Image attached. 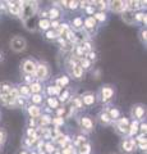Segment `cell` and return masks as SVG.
<instances>
[{"label": "cell", "instance_id": "6da1fadb", "mask_svg": "<svg viewBox=\"0 0 147 154\" xmlns=\"http://www.w3.org/2000/svg\"><path fill=\"white\" fill-rule=\"evenodd\" d=\"M21 4L19 5V17L22 19H26L30 18V17H34V14L37 9V3L36 2H21L18 3Z\"/></svg>", "mask_w": 147, "mask_h": 154}, {"label": "cell", "instance_id": "7a4b0ae2", "mask_svg": "<svg viewBox=\"0 0 147 154\" xmlns=\"http://www.w3.org/2000/svg\"><path fill=\"white\" fill-rule=\"evenodd\" d=\"M26 46H27V42L21 36H14L10 40V48L14 51H22L26 49Z\"/></svg>", "mask_w": 147, "mask_h": 154}, {"label": "cell", "instance_id": "3957f363", "mask_svg": "<svg viewBox=\"0 0 147 154\" xmlns=\"http://www.w3.org/2000/svg\"><path fill=\"white\" fill-rule=\"evenodd\" d=\"M116 132L119 135H127L129 132V119L128 118H120L116 122Z\"/></svg>", "mask_w": 147, "mask_h": 154}, {"label": "cell", "instance_id": "277c9868", "mask_svg": "<svg viewBox=\"0 0 147 154\" xmlns=\"http://www.w3.org/2000/svg\"><path fill=\"white\" fill-rule=\"evenodd\" d=\"M120 149L127 154H131L132 152L136 150V141L133 139H125L120 143Z\"/></svg>", "mask_w": 147, "mask_h": 154}, {"label": "cell", "instance_id": "5b68a950", "mask_svg": "<svg viewBox=\"0 0 147 154\" xmlns=\"http://www.w3.org/2000/svg\"><path fill=\"white\" fill-rule=\"evenodd\" d=\"M39 80H46L49 76V69L45 64H36V71L34 73Z\"/></svg>", "mask_w": 147, "mask_h": 154}, {"label": "cell", "instance_id": "8992f818", "mask_svg": "<svg viewBox=\"0 0 147 154\" xmlns=\"http://www.w3.org/2000/svg\"><path fill=\"white\" fill-rule=\"evenodd\" d=\"M22 69L27 75H34L35 71H36V63L31 59H27L22 63Z\"/></svg>", "mask_w": 147, "mask_h": 154}, {"label": "cell", "instance_id": "52a82bcc", "mask_svg": "<svg viewBox=\"0 0 147 154\" xmlns=\"http://www.w3.org/2000/svg\"><path fill=\"white\" fill-rule=\"evenodd\" d=\"M114 95V90L111 86H104L101 89V99L102 102H109Z\"/></svg>", "mask_w": 147, "mask_h": 154}, {"label": "cell", "instance_id": "ba28073f", "mask_svg": "<svg viewBox=\"0 0 147 154\" xmlns=\"http://www.w3.org/2000/svg\"><path fill=\"white\" fill-rule=\"evenodd\" d=\"M110 8L113 12H124L127 11V2H111Z\"/></svg>", "mask_w": 147, "mask_h": 154}, {"label": "cell", "instance_id": "9c48e42d", "mask_svg": "<svg viewBox=\"0 0 147 154\" xmlns=\"http://www.w3.org/2000/svg\"><path fill=\"white\" fill-rule=\"evenodd\" d=\"M122 18H123V21H124L127 25H133L134 23V12L127 9V11H124L122 13Z\"/></svg>", "mask_w": 147, "mask_h": 154}, {"label": "cell", "instance_id": "30bf717a", "mask_svg": "<svg viewBox=\"0 0 147 154\" xmlns=\"http://www.w3.org/2000/svg\"><path fill=\"white\" fill-rule=\"evenodd\" d=\"M132 116H133L136 119H141L145 116V107L141 104L133 107V109H132Z\"/></svg>", "mask_w": 147, "mask_h": 154}, {"label": "cell", "instance_id": "8fae6325", "mask_svg": "<svg viewBox=\"0 0 147 154\" xmlns=\"http://www.w3.org/2000/svg\"><path fill=\"white\" fill-rule=\"evenodd\" d=\"M81 126H82V128L87 130V131H91V130L93 128V122H92L91 118L82 117V118H81Z\"/></svg>", "mask_w": 147, "mask_h": 154}, {"label": "cell", "instance_id": "7c38bea8", "mask_svg": "<svg viewBox=\"0 0 147 154\" xmlns=\"http://www.w3.org/2000/svg\"><path fill=\"white\" fill-rule=\"evenodd\" d=\"M27 110H28V114H30L32 118H37V117L41 116V110L37 105H30Z\"/></svg>", "mask_w": 147, "mask_h": 154}, {"label": "cell", "instance_id": "4fadbf2b", "mask_svg": "<svg viewBox=\"0 0 147 154\" xmlns=\"http://www.w3.org/2000/svg\"><path fill=\"white\" fill-rule=\"evenodd\" d=\"M12 88H13V85L10 82H8V81H4V82H1V84H0V95L8 94Z\"/></svg>", "mask_w": 147, "mask_h": 154}, {"label": "cell", "instance_id": "5bb4252c", "mask_svg": "<svg viewBox=\"0 0 147 154\" xmlns=\"http://www.w3.org/2000/svg\"><path fill=\"white\" fill-rule=\"evenodd\" d=\"M95 100H96V98H95L93 94H86V95H83V98H82V104L92 105L95 103Z\"/></svg>", "mask_w": 147, "mask_h": 154}, {"label": "cell", "instance_id": "9a60e30c", "mask_svg": "<svg viewBox=\"0 0 147 154\" xmlns=\"http://www.w3.org/2000/svg\"><path fill=\"white\" fill-rule=\"evenodd\" d=\"M72 73H73V76L75 77V79H81V77H82V75H83V69H82V67H81L78 63L73 64Z\"/></svg>", "mask_w": 147, "mask_h": 154}, {"label": "cell", "instance_id": "2e32d148", "mask_svg": "<svg viewBox=\"0 0 147 154\" xmlns=\"http://www.w3.org/2000/svg\"><path fill=\"white\" fill-rule=\"evenodd\" d=\"M36 18L35 17H30V18H27L26 21H25V25L27 27V30H31V31H35V28H36Z\"/></svg>", "mask_w": 147, "mask_h": 154}, {"label": "cell", "instance_id": "e0dca14e", "mask_svg": "<svg viewBox=\"0 0 147 154\" xmlns=\"http://www.w3.org/2000/svg\"><path fill=\"white\" fill-rule=\"evenodd\" d=\"M8 8H9V12L14 16H19V5H17V3H10L8 2Z\"/></svg>", "mask_w": 147, "mask_h": 154}, {"label": "cell", "instance_id": "ac0fdd59", "mask_svg": "<svg viewBox=\"0 0 147 154\" xmlns=\"http://www.w3.org/2000/svg\"><path fill=\"white\" fill-rule=\"evenodd\" d=\"M98 117H100V122L102 125H110L111 123V118H110V116L107 114V112H101Z\"/></svg>", "mask_w": 147, "mask_h": 154}, {"label": "cell", "instance_id": "d6986e66", "mask_svg": "<svg viewBox=\"0 0 147 154\" xmlns=\"http://www.w3.org/2000/svg\"><path fill=\"white\" fill-rule=\"evenodd\" d=\"M51 122H53V118H51L49 114L40 116V126H45V125H49Z\"/></svg>", "mask_w": 147, "mask_h": 154}, {"label": "cell", "instance_id": "ffe728a7", "mask_svg": "<svg viewBox=\"0 0 147 154\" xmlns=\"http://www.w3.org/2000/svg\"><path fill=\"white\" fill-rule=\"evenodd\" d=\"M78 153L79 154H90L91 153V145L90 144H83V145L78 146Z\"/></svg>", "mask_w": 147, "mask_h": 154}, {"label": "cell", "instance_id": "44dd1931", "mask_svg": "<svg viewBox=\"0 0 147 154\" xmlns=\"http://www.w3.org/2000/svg\"><path fill=\"white\" fill-rule=\"evenodd\" d=\"M84 27L88 28V30H92L93 27H96V21H95L93 17H88L86 21H84Z\"/></svg>", "mask_w": 147, "mask_h": 154}, {"label": "cell", "instance_id": "7402d4cb", "mask_svg": "<svg viewBox=\"0 0 147 154\" xmlns=\"http://www.w3.org/2000/svg\"><path fill=\"white\" fill-rule=\"evenodd\" d=\"M18 91H19V94L23 95V96H30L31 95L30 86H26V85H21L19 89H18Z\"/></svg>", "mask_w": 147, "mask_h": 154}, {"label": "cell", "instance_id": "603a6c76", "mask_svg": "<svg viewBox=\"0 0 147 154\" xmlns=\"http://www.w3.org/2000/svg\"><path fill=\"white\" fill-rule=\"evenodd\" d=\"M138 130H140V128H138V122H137V121H133V122L129 125V132H128V134L133 136L134 134L138 132Z\"/></svg>", "mask_w": 147, "mask_h": 154}, {"label": "cell", "instance_id": "cb8c5ba5", "mask_svg": "<svg viewBox=\"0 0 147 154\" xmlns=\"http://www.w3.org/2000/svg\"><path fill=\"white\" fill-rule=\"evenodd\" d=\"M30 90H31L32 94H40V91L42 90V88H41V85L39 82H34V84H31Z\"/></svg>", "mask_w": 147, "mask_h": 154}, {"label": "cell", "instance_id": "d4e9b609", "mask_svg": "<svg viewBox=\"0 0 147 154\" xmlns=\"http://www.w3.org/2000/svg\"><path fill=\"white\" fill-rule=\"evenodd\" d=\"M39 27H40V30L42 31H45V30H49V27H50V21L49 19H41V21L39 22Z\"/></svg>", "mask_w": 147, "mask_h": 154}, {"label": "cell", "instance_id": "484cf974", "mask_svg": "<svg viewBox=\"0 0 147 154\" xmlns=\"http://www.w3.org/2000/svg\"><path fill=\"white\" fill-rule=\"evenodd\" d=\"M107 114L110 116L111 119H118V118H119V116H120V112L116 108H111V109H109Z\"/></svg>", "mask_w": 147, "mask_h": 154}, {"label": "cell", "instance_id": "4316f807", "mask_svg": "<svg viewBox=\"0 0 147 154\" xmlns=\"http://www.w3.org/2000/svg\"><path fill=\"white\" fill-rule=\"evenodd\" d=\"M47 14H49V17H50L51 19H56V18H58V17L60 16V12H59L56 8H51Z\"/></svg>", "mask_w": 147, "mask_h": 154}, {"label": "cell", "instance_id": "83f0119b", "mask_svg": "<svg viewBox=\"0 0 147 154\" xmlns=\"http://www.w3.org/2000/svg\"><path fill=\"white\" fill-rule=\"evenodd\" d=\"M58 86H60V88H63V86H67L69 84V79L67 76H63V77H60V79H58Z\"/></svg>", "mask_w": 147, "mask_h": 154}, {"label": "cell", "instance_id": "f1b7e54d", "mask_svg": "<svg viewBox=\"0 0 147 154\" xmlns=\"http://www.w3.org/2000/svg\"><path fill=\"white\" fill-rule=\"evenodd\" d=\"M82 26H83V21H82V18L77 17V18H74V19H73V27H74V28H77V30H79V28H82Z\"/></svg>", "mask_w": 147, "mask_h": 154}, {"label": "cell", "instance_id": "f546056e", "mask_svg": "<svg viewBox=\"0 0 147 154\" xmlns=\"http://www.w3.org/2000/svg\"><path fill=\"white\" fill-rule=\"evenodd\" d=\"M47 104H49V107L53 108V109H56V108H58V105H59L58 100H56L55 98H49V99H47Z\"/></svg>", "mask_w": 147, "mask_h": 154}, {"label": "cell", "instance_id": "4dcf8cb0", "mask_svg": "<svg viewBox=\"0 0 147 154\" xmlns=\"http://www.w3.org/2000/svg\"><path fill=\"white\" fill-rule=\"evenodd\" d=\"M69 95H70V93H69V90H64L63 93H60V95H59V99H60V102H67L68 100V98H69Z\"/></svg>", "mask_w": 147, "mask_h": 154}, {"label": "cell", "instance_id": "1f68e13d", "mask_svg": "<svg viewBox=\"0 0 147 154\" xmlns=\"http://www.w3.org/2000/svg\"><path fill=\"white\" fill-rule=\"evenodd\" d=\"M81 48H82V50H83L84 53H90V51H92L91 44H90L88 41H83V42H82V45H81Z\"/></svg>", "mask_w": 147, "mask_h": 154}, {"label": "cell", "instance_id": "d6a6232c", "mask_svg": "<svg viewBox=\"0 0 147 154\" xmlns=\"http://www.w3.org/2000/svg\"><path fill=\"white\" fill-rule=\"evenodd\" d=\"M93 18H95V21H101L102 22V21H105V19H106V14L104 12H98V13L95 14Z\"/></svg>", "mask_w": 147, "mask_h": 154}, {"label": "cell", "instance_id": "836d02e7", "mask_svg": "<svg viewBox=\"0 0 147 154\" xmlns=\"http://www.w3.org/2000/svg\"><path fill=\"white\" fill-rule=\"evenodd\" d=\"M90 64H91V62H90L87 58H83V59H81V67H82V69H87L90 68Z\"/></svg>", "mask_w": 147, "mask_h": 154}, {"label": "cell", "instance_id": "e575fe53", "mask_svg": "<svg viewBox=\"0 0 147 154\" xmlns=\"http://www.w3.org/2000/svg\"><path fill=\"white\" fill-rule=\"evenodd\" d=\"M32 102H34L35 104H40L42 102V96L40 94H32Z\"/></svg>", "mask_w": 147, "mask_h": 154}, {"label": "cell", "instance_id": "d590c367", "mask_svg": "<svg viewBox=\"0 0 147 154\" xmlns=\"http://www.w3.org/2000/svg\"><path fill=\"white\" fill-rule=\"evenodd\" d=\"M83 144H86V137H83V136H78L77 140L74 141L75 146H81V145H83Z\"/></svg>", "mask_w": 147, "mask_h": 154}, {"label": "cell", "instance_id": "8d00e7d4", "mask_svg": "<svg viewBox=\"0 0 147 154\" xmlns=\"http://www.w3.org/2000/svg\"><path fill=\"white\" fill-rule=\"evenodd\" d=\"M63 154H77V152H75V149L73 146H67L64 148V150L61 152Z\"/></svg>", "mask_w": 147, "mask_h": 154}, {"label": "cell", "instance_id": "74e56055", "mask_svg": "<svg viewBox=\"0 0 147 154\" xmlns=\"http://www.w3.org/2000/svg\"><path fill=\"white\" fill-rule=\"evenodd\" d=\"M56 37H59L56 31H47L46 32V38H49V40H51V38H56Z\"/></svg>", "mask_w": 147, "mask_h": 154}, {"label": "cell", "instance_id": "f35d334b", "mask_svg": "<svg viewBox=\"0 0 147 154\" xmlns=\"http://www.w3.org/2000/svg\"><path fill=\"white\" fill-rule=\"evenodd\" d=\"M53 123L55 125L56 127H59L60 125H63V123H64V119H63V117H56V118L53 119Z\"/></svg>", "mask_w": 147, "mask_h": 154}, {"label": "cell", "instance_id": "ab89813d", "mask_svg": "<svg viewBox=\"0 0 147 154\" xmlns=\"http://www.w3.org/2000/svg\"><path fill=\"white\" fill-rule=\"evenodd\" d=\"M65 35H67V40L68 41H73L74 40V33L72 32V31H70V30H67V31H65Z\"/></svg>", "mask_w": 147, "mask_h": 154}, {"label": "cell", "instance_id": "60d3db41", "mask_svg": "<svg viewBox=\"0 0 147 154\" xmlns=\"http://www.w3.org/2000/svg\"><path fill=\"white\" fill-rule=\"evenodd\" d=\"M5 139H7V132L3 128H0V144H3L5 141Z\"/></svg>", "mask_w": 147, "mask_h": 154}, {"label": "cell", "instance_id": "b9f144b4", "mask_svg": "<svg viewBox=\"0 0 147 154\" xmlns=\"http://www.w3.org/2000/svg\"><path fill=\"white\" fill-rule=\"evenodd\" d=\"M73 104H74V105H73L74 108H81V107L83 105V104H82V100H81L79 98H75L74 102H73Z\"/></svg>", "mask_w": 147, "mask_h": 154}, {"label": "cell", "instance_id": "7bdbcfd3", "mask_svg": "<svg viewBox=\"0 0 147 154\" xmlns=\"http://www.w3.org/2000/svg\"><path fill=\"white\" fill-rule=\"evenodd\" d=\"M137 140L140 141V144H146V134H141L138 137H137Z\"/></svg>", "mask_w": 147, "mask_h": 154}, {"label": "cell", "instance_id": "ee69618b", "mask_svg": "<svg viewBox=\"0 0 147 154\" xmlns=\"http://www.w3.org/2000/svg\"><path fill=\"white\" fill-rule=\"evenodd\" d=\"M45 148H46V152L47 153H53L54 150H55V149H54V145H53V144H46V145H45Z\"/></svg>", "mask_w": 147, "mask_h": 154}, {"label": "cell", "instance_id": "f6af8a7d", "mask_svg": "<svg viewBox=\"0 0 147 154\" xmlns=\"http://www.w3.org/2000/svg\"><path fill=\"white\" fill-rule=\"evenodd\" d=\"M68 4H69V8L70 9H77L78 8V2H68Z\"/></svg>", "mask_w": 147, "mask_h": 154}, {"label": "cell", "instance_id": "bcb514c9", "mask_svg": "<svg viewBox=\"0 0 147 154\" xmlns=\"http://www.w3.org/2000/svg\"><path fill=\"white\" fill-rule=\"evenodd\" d=\"M60 93H61V88L58 85H55L54 86V95H60Z\"/></svg>", "mask_w": 147, "mask_h": 154}, {"label": "cell", "instance_id": "7dc6e473", "mask_svg": "<svg viewBox=\"0 0 147 154\" xmlns=\"http://www.w3.org/2000/svg\"><path fill=\"white\" fill-rule=\"evenodd\" d=\"M143 17H145L143 13H137V14H134V19H137V21H142Z\"/></svg>", "mask_w": 147, "mask_h": 154}, {"label": "cell", "instance_id": "c3c4849f", "mask_svg": "<svg viewBox=\"0 0 147 154\" xmlns=\"http://www.w3.org/2000/svg\"><path fill=\"white\" fill-rule=\"evenodd\" d=\"M50 27H53L54 30H58V27H59V22H58V21H53V22H50Z\"/></svg>", "mask_w": 147, "mask_h": 154}, {"label": "cell", "instance_id": "681fc988", "mask_svg": "<svg viewBox=\"0 0 147 154\" xmlns=\"http://www.w3.org/2000/svg\"><path fill=\"white\" fill-rule=\"evenodd\" d=\"M95 4H98L97 7L100 8V9H105V8H106V3H105V2H96Z\"/></svg>", "mask_w": 147, "mask_h": 154}, {"label": "cell", "instance_id": "f907efd6", "mask_svg": "<svg viewBox=\"0 0 147 154\" xmlns=\"http://www.w3.org/2000/svg\"><path fill=\"white\" fill-rule=\"evenodd\" d=\"M95 58H96V54H95L93 51H90V53H88V60L91 62V60H93V59H95Z\"/></svg>", "mask_w": 147, "mask_h": 154}, {"label": "cell", "instance_id": "816d5d0a", "mask_svg": "<svg viewBox=\"0 0 147 154\" xmlns=\"http://www.w3.org/2000/svg\"><path fill=\"white\" fill-rule=\"evenodd\" d=\"M47 93H49V95H51V98L54 96V86H49L47 88Z\"/></svg>", "mask_w": 147, "mask_h": 154}, {"label": "cell", "instance_id": "f5cc1de1", "mask_svg": "<svg viewBox=\"0 0 147 154\" xmlns=\"http://www.w3.org/2000/svg\"><path fill=\"white\" fill-rule=\"evenodd\" d=\"M146 127H147V125H146V123H142L141 126H138V128L142 131V134H146Z\"/></svg>", "mask_w": 147, "mask_h": 154}, {"label": "cell", "instance_id": "db71d44e", "mask_svg": "<svg viewBox=\"0 0 147 154\" xmlns=\"http://www.w3.org/2000/svg\"><path fill=\"white\" fill-rule=\"evenodd\" d=\"M146 35H147L146 30H142V32H141V37H142V41H143V42H146Z\"/></svg>", "mask_w": 147, "mask_h": 154}, {"label": "cell", "instance_id": "11a10c76", "mask_svg": "<svg viewBox=\"0 0 147 154\" xmlns=\"http://www.w3.org/2000/svg\"><path fill=\"white\" fill-rule=\"evenodd\" d=\"M86 11H87L88 14H92V13H93V5H88V7L86 8Z\"/></svg>", "mask_w": 147, "mask_h": 154}, {"label": "cell", "instance_id": "9f6ffc18", "mask_svg": "<svg viewBox=\"0 0 147 154\" xmlns=\"http://www.w3.org/2000/svg\"><path fill=\"white\" fill-rule=\"evenodd\" d=\"M78 4H81V7H82V8H87L88 5H87V2H82V3H78Z\"/></svg>", "mask_w": 147, "mask_h": 154}, {"label": "cell", "instance_id": "6f0895ef", "mask_svg": "<svg viewBox=\"0 0 147 154\" xmlns=\"http://www.w3.org/2000/svg\"><path fill=\"white\" fill-rule=\"evenodd\" d=\"M140 148L141 150H146V144H140Z\"/></svg>", "mask_w": 147, "mask_h": 154}, {"label": "cell", "instance_id": "680465c9", "mask_svg": "<svg viewBox=\"0 0 147 154\" xmlns=\"http://www.w3.org/2000/svg\"><path fill=\"white\" fill-rule=\"evenodd\" d=\"M18 154H28V153H27L26 150H21V152H19V153H18Z\"/></svg>", "mask_w": 147, "mask_h": 154}, {"label": "cell", "instance_id": "91938a15", "mask_svg": "<svg viewBox=\"0 0 147 154\" xmlns=\"http://www.w3.org/2000/svg\"><path fill=\"white\" fill-rule=\"evenodd\" d=\"M0 149H1V144H0Z\"/></svg>", "mask_w": 147, "mask_h": 154}, {"label": "cell", "instance_id": "94428289", "mask_svg": "<svg viewBox=\"0 0 147 154\" xmlns=\"http://www.w3.org/2000/svg\"><path fill=\"white\" fill-rule=\"evenodd\" d=\"M0 117H1V112H0Z\"/></svg>", "mask_w": 147, "mask_h": 154}, {"label": "cell", "instance_id": "6125c7cd", "mask_svg": "<svg viewBox=\"0 0 147 154\" xmlns=\"http://www.w3.org/2000/svg\"><path fill=\"white\" fill-rule=\"evenodd\" d=\"M31 154H36V153H31Z\"/></svg>", "mask_w": 147, "mask_h": 154}, {"label": "cell", "instance_id": "be15d7a7", "mask_svg": "<svg viewBox=\"0 0 147 154\" xmlns=\"http://www.w3.org/2000/svg\"><path fill=\"white\" fill-rule=\"evenodd\" d=\"M0 59H1V55H0Z\"/></svg>", "mask_w": 147, "mask_h": 154}]
</instances>
